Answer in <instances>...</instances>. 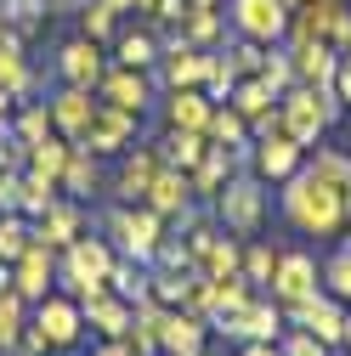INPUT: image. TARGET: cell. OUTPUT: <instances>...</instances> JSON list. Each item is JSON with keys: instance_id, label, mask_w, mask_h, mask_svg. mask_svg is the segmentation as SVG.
Returning a JSON list of instances; mask_svg holds the SVG:
<instances>
[{"instance_id": "6da1fadb", "label": "cell", "mask_w": 351, "mask_h": 356, "mask_svg": "<svg viewBox=\"0 0 351 356\" xmlns=\"http://www.w3.org/2000/svg\"><path fill=\"white\" fill-rule=\"evenodd\" d=\"M283 215H289V227L306 232V238H334L345 220H351L345 198L329 181H318L312 170H295L289 181H283Z\"/></svg>"}, {"instance_id": "7a4b0ae2", "label": "cell", "mask_w": 351, "mask_h": 356, "mask_svg": "<svg viewBox=\"0 0 351 356\" xmlns=\"http://www.w3.org/2000/svg\"><path fill=\"white\" fill-rule=\"evenodd\" d=\"M334 91H318V85H289V91L278 97V119H283V136H295L300 147H312L329 119H334Z\"/></svg>"}, {"instance_id": "3957f363", "label": "cell", "mask_w": 351, "mask_h": 356, "mask_svg": "<svg viewBox=\"0 0 351 356\" xmlns=\"http://www.w3.org/2000/svg\"><path fill=\"white\" fill-rule=\"evenodd\" d=\"M289 40H323V46L345 51L351 46V12L345 0H306L289 12Z\"/></svg>"}, {"instance_id": "277c9868", "label": "cell", "mask_w": 351, "mask_h": 356, "mask_svg": "<svg viewBox=\"0 0 351 356\" xmlns=\"http://www.w3.org/2000/svg\"><path fill=\"white\" fill-rule=\"evenodd\" d=\"M318 283H323V272H318V260L312 254H278V272H272V300L283 305V311H295V305H306L318 294Z\"/></svg>"}, {"instance_id": "5b68a950", "label": "cell", "mask_w": 351, "mask_h": 356, "mask_svg": "<svg viewBox=\"0 0 351 356\" xmlns=\"http://www.w3.org/2000/svg\"><path fill=\"white\" fill-rule=\"evenodd\" d=\"M260 209H267V193H260V181H227L221 193H215V215L227 220V232H238V238H249L255 227H260Z\"/></svg>"}, {"instance_id": "8992f818", "label": "cell", "mask_w": 351, "mask_h": 356, "mask_svg": "<svg viewBox=\"0 0 351 356\" xmlns=\"http://www.w3.org/2000/svg\"><path fill=\"white\" fill-rule=\"evenodd\" d=\"M283 317L295 323V328H306V334H318L329 350H340L345 345V305L334 300V294H312V300H306V305H295V311H283Z\"/></svg>"}, {"instance_id": "52a82bcc", "label": "cell", "mask_w": 351, "mask_h": 356, "mask_svg": "<svg viewBox=\"0 0 351 356\" xmlns=\"http://www.w3.org/2000/svg\"><path fill=\"white\" fill-rule=\"evenodd\" d=\"M159 220L164 215H153V209H114V220H108V227H114V238L125 243V254L130 260H142V266H153V254H159Z\"/></svg>"}, {"instance_id": "ba28073f", "label": "cell", "mask_w": 351, "mask_h": 356, "mask_svg": "<svg viewBox=\"0 0 351 356\" xmlns=\"http://www.w3.org/2000/svg\"><path fill=\"white\" fill-rule=\"evenodd\" d=\"M233 23H238L244 40L272 46V40L289 34V6H283V0H233Z\"/></svg>"}, {"instance_id": "9c48e42d", "label": "cell", "mask_w": 351, "mask_h": 356, "mask_svg": "<svg viewBox=\"0 0 351 356\" xmlns=\"http://www.w3.org/2000/svg\"><path fill=\"white\" fill-rule=\"evenodd\" d=\"M34 328L46 334V345H52V356L57 350H74L79 345V334H85V311H79V300H40V317H34Z\"/></svg>"}, {"instance_id": "30bf717a", "label": "cell", "mask_w": 351, "mask_h": 356, "mask_svg": "<svg viewBox=\"0 0 351 356\" xmlns=\"http://www.w3.org/2000/svg\"><path fill=\"white\" fill-rule=\"evenodd\" d=\"M57 283V266H52V249L46 243H29L17 260H12V289L23 294V300H46V289Z\"/></svg>"}, {"instance_id": "8fae6325", "label": "cell", "mask_w": 351, "mask_h": 356, "mask_svg": "<svg viewBox=\"0 0 351 356\" xmlns=\"http://www.w3.org/2000/svg\"><path fill=\"white\" fill-rule=\"evenodd\" d=\"M130 136H136V113H125V108H97L91 113V130L79 136V147H91V153H119Z\"/></svg>"}, {"instance_id": "7c38bea8", "label": "cell", "mask_w": 351, "mask_h": 356, "mask_svg": "<svg viewBox=\"0 0 351 356\" xmlns=\"http://www.w3.org/2000/svg\"><path fill=\"white\" fill-rule=\"evenodd\" d=\"M289 63H295V79H300V85H318V91H334V68H340L334 46H323V40H295Z\"/></svg>"}, {"instance_id": "4fadbf2b", "label": "cell", "mask_w": 351, "mask_h": 356, "mask_svg": "<svg viewBox=\"0 0 351 356\" xmlns=\"http://www.w3.org/2000/svg\"><path fill=\"white\" fill-rule=\"evenodd\" d=\"M255 170L267 175V181H289V175L300 170V142H295V136H283V124H278V130H267V136L255 142Z\"/></svg>"}, {"instance_id": "5bb4252c", "label": "cell", "mask_w": 351, "mask_h": 356, "mask_svg": "<svg viewBox=\"0 0 351 356\" xmlns=\"http://www.w3.org/2000/svg\"><path fill=\"white\" fill-rule=\"evenodd\" d=\"M142 204L153 209V215H187L193 209V181H187V170H159L153 175V187L142 193Z\"/></svg>"}, {"instance_id": "9a60e30c", "label": "cell", "mask_w": 351, "mask_h": 356, "mask_svg": "<svg viewBox=\"0 0 351 356\" xmlns=\"http://www.w3.org/2000/svg\"><path fill=\"white\" fill-rule=\"evenodd\" d=\"M164 317H170V305L159 300H142L136 311H130V350L136 356H164Z\"/></svg>"}, {"instance_id": "2e32d148", "label": "cell", "mask_w": 351, "mask_h": 356, "mask_svg": "<svg viewBox=\"0 0 351 356\" xmlns=\"http://www.w3.org/2000/svg\"><path fill=\"white\" fill-rule=\"evenodd\" d=\"M85 311V328H97L102 339H125L130 334V311H136V305H130V300H119V294H97V300H85L79 305Z\"/></svg>"}, {"instance_id": "e0dca14e", "label": "cell", "mask_w": 351, "mask_h": 356, "mask_svg": "<svg viewBox=\"0 0 351 356\" xmlns=\"http://www.w3.org/2000/svg\"><path fill=\"white\" fill-rule=\"evenodd\" d=\"M102 97H108V108H125V113L142 119V108H148V79H142V68H114V74L102 79Z\"/></svg>"}, {"instance_id": "ac0fdd59", "label": "cell", "mask_w": 351, "mask_h": 356, "mask_svg": "<svg viewBox=\"0 0 351 356\" xmlns=\"http://www.w3.org/2000/svg\"><path fill=\"white\" fill-rule=\"evenodd\" d=\"M210 97L198 91V85H187V91H170V102H164V119H170V130H204L210 124Z\"/></svg>"}, {"instance_id": "d6986e66", "label": "cell", "mask_w": 351, "mask_h": 356, "mask_svg": "<svg viewBox=\"0 0 351 356\" xmlns=\"http://www.w3.org/2000/svg\"><path fill=\"white\" fill-rule=\"evenodd\" d=\"M63 79L79 85V91L102 85V51H97V40H74V46L63 51Z\"/></svg>"}, {"instance_id": "ffe728a7", "label": "cell", "mask_w": 351, "mask_h": 356, "mask_svg": "<svg viewBox=\"0 0 351 356\" xmlns=\"http://www.w3.org/2000/svg\"><path fill=\"white\" fill-rule=\"evenodd\" d=\"M204 334H210L204 317H193V311H182V305H170V317H164V356H176V350H204Z\"/></svg>"}, {"instance_id": "44dd1931", "label": "cell", "mask_w": 351, "mask_h": 356, "mask_svg": "<svg viewBox=\"0 0 351 356\" xmlns=\"http://www.w3.org/2000/svg\"><path fill=\"white\" fill-rule=\"evenodd\" d=\"M91 113H97V102L85 97L79 85H68V91L52 102V119H57V130H63V136H74V142L85 136V130H91Z\"/></svg>"}, {"instance_id": "7402d4cb", "label": "cell", "mask_w": 351, "mask_h": 356, "mask_svg": "<svg viewBox=\"0 0 351 356\" xmlns=\"http://www.w3.org/2000/svg\"><path fill=\"white\" fill-rule=\"evenodd\" d=\"M164 85L170 91H187V85H204V57H198V46H176L164 51Z\"/></svg>"}, {"instance_id": "603a6c76", "label": "cell", "mask_w": 351, "mask_h": 356, "mask_svg": "<svg viewBox=\"0 0 351 356\" xmlns=\"http://www.w3.org/2000/svg\"><path fill=\"white\" fill-rule=\"evenodd\" d=\"M164 170V159L153 153V147H142V153H130L125 159V170H119V198H142L148 187H153V175Z\"/></svg>"}, {"instance_id": "cb8c5ba5", "label": "cell", "mask_w": 351, "mask_h": 356, "mask_svg": "<svg viewBox=\"0 0 351 356\" xmlns=\"http://www.w3.org/2000/svg\"><path fill=\"white\" fill-rule=\"evenodd\" d=\"M46 249H68L74 238H79V209L74 204H52L46 215H40V232H34Z\"/></svg>"}, {"instance_id": "d4e9b609", "label": "cell", "mask_w": 351, "mask_h": 356, "mask_svg": "<svg viewBox=\"0 0 351 356\" xmlns=\"http://www.w3.org/2000/svg\"><path fill=\"white\" fill-rule=\"evenodd\" d=\"M204 153H210L204 130H170V136H164V147H159V159H164L170 170H193Z\"/></svg>"}, {"instance_id": "484cf974", "label": "cell", "mask_w": 351, "mask_h": 356, "mask_svg": "<svg viewBox=\"0 0 351 356\" xmlns=\"http://www.w3.org/2000/svg\"><path fill=\"white\" fill-rule=\"evenodd\" d=\"M255 294V283L244 272H227V277H210V317H221V311H238L244 300ZM204 317V323H210Z\"/></svg>"}, {"instance_id": "4316f807", "label": "cell", "mask_w": 351, "mask_h": 356, "mask_svg": "<svg viewBox=\"0 0 351 356\" xmlns=\"http://www.w3.org/2000/svg\"><path fill=\"white\" fill-rule=\"evenodd\" d=\"M272 102H278V97H272V85H267V79H244V85H233V108H238L249 124H255V119H267Z\"/></svg>"}, {"instance_id": "83f0119b", "label": "cell", "mask_w": 351, "mask_h": 356, "mask_svg": "<svg viewBox=\"0 0 351 356\" xmlns=\"http://www.w3.org/2000/svg\"><path fill=\"white\" fill-rule=\"evenodd\" d=\"M29 85V68H23V51H17V34H6V23H0V91H23Z\"/></svg>"}, {"instance_id": "f1b7e54d", "label": "cell", "mask_w": 351, "mask_h": 356, "mask_svg": "<svg viewBox=\"0 0 351 356\" xmlns=\"http://www.w3.org/2000/svg\"><path fill=\"white\" fill-rule=\"evenodd\" d=\"M23 294L17 289H6V294H0V356H6V350H17V339H23Z\"/></svg>"}, {"instance_id": "f546056e", "label": "cell", "mask_w": 351, "mask_h": 356, "mask_svg": "<svg viewBox=\"0 0 351 356\" xmlns=\"http://www.w3.org/2000/svg\"><path fill=\"white\" fill-rule=\"evenodd\" d=\"M68 153H74V147H63V142L46 136V142H34V147H29V170H34V175H46V181H63Z\"/></svg>"}, {"instance_id": "4dcf8cb0", "label": "cell", "mask_w": 351, "mask_h": 356, "mask_svg": "<svg viewBox=\"0 0 351 356\" xmlns=\"http://www.w3.org/2000/svg\"><path fill=\"white\" fill-rule=\"evenodd\" d=\"M57 204V181H46V175H23V187H17V209H29V215H46Z\"/></svg>"}, {"instance_id": "1f68e13d", "label": "cell", "mask_w": 351, "mask_h": 356, "mask_svg": "<svg viewBox=\"0 0 351 356\" xmlns=\"http://www.w3.org/2000/svg\"><path fill=\"white\" fill-rule=\"evenodd\" d=\"M306 170H312L318 181H329L340 198H351V159H340V153H318V159L306 164Z\"/></svg>"}, {"instance_id": "d6a6232c", "label": "cell", "mask_w": 351, "mask_h": 356, "mask_svg": "<svg viewBox=\"0 0 351 356\" xmlns=\"http://www.w3.org/2000/svg\"><path fill=\"white\" fill-rule=\"evenodd\" d=\"M323 294H334L340 305L351 300V243H345L340 254H329V260H323Z\"/></svg>"}, {"instance_id": "836d02e7", "label": "cell", "mask_w": 351, "mask_h": 356, "mask_svg": "<svg viewBox=\"0 0 351 356\" xmlns=\"http://www.w3.org/2000/svg\"><path fill=\"white\" fill-rule=\"evenodd\" d=\"M29 243H34V232L23 227V220H17V215H0V266H12Z\"/></svg>"}, {"instance_id": "e575fe53", "label": "cell", "mask_w": 351, "mask_h": 356, "mask_svg": "<svg viewBox=\"0 0 351 356\" xmlns=\"http://www.w3.org/2000/svg\"><path fill=\"white\" fill-rule=\"evenodd\" d=\"M63 187H68V193H91V187H97V164L85 159V147L68 153V164H63Z\"/></svg>"}, {"instance_id": "d590c367", "label": "cell", "mask_w": 351, "mask_h": 356, "mask_svg": "<svg viewBox=\"0 0 351 356\" xmlns=\"http://www.w3.org/2000/svg\"><path fill=\"white\" fill-rule=\"evenodd\" d=\"M238 272H244L249 283H272V272H278V254H272L267 243H249V249H244V266H238Z\"/></svg>"}, {"instance_id": "8d00e7d4", "label": "cell", "mask_w": 351, "mask_h": 356, "mask_svg": "<svg viewBox=\"0 0 351 356\" xmlns=\"http://www.w3.org/2000/svg\"><path fill=\"white\" fill-rule=\"evenodd\" d=\"M79 29H85V40H97V46H102V40L114 34V6H108V0H91V6L79 12Z\"/></svg>"}, {"instance_id": "74e56055", "label": "cell", "mask_w": 351, "mask_h": 356, "mask_svg": "<svg viewBox=\"0 0 351 356\" xmlns=\"http://www.w3.org/2000/svg\"><path fill=\"white\" fill-rule=\"evenodd\" d=\"M221 34V17L215 12H187L182 17V46H204V40H215Z\"/></svg>"}, {"instance_id": "f35d334b", "label": "cell", "mask_w": 351, "mask_h": 356, "mask_svg": "<svg viewBox=\"0 0 351 356\" xmlns=\"http://www.w3.org/2000/svg\"><path fill=\"white\" fill-rule=\"evenodd\" d=\"M153 57H159V46H153L148 34H125L119 40V68H148Z\"/></svg>"}, {"instance_id": "ab89813d", "label": "cell", "mask_w": 351, "mask_h": 356, "mask_svg": "<svg viewBox=\"0 0 351 356\" xmlns=\"http://www.w3.org/2000/svg\"><path fill=\"white\" fill-rule=\"evenodd\" d=\"M278 350H283V356H329V345H323L318 334H306V328H283Z\"/></svg>"}, {"instance_id": "60d3db41", "label": "cell", "mask_w": 351, "mask_h": 356, "mask_svg": "<svg viewBox=\"0 0 351 356\" xmlns=\"http://www.w3.org/2000/svg\"><path fill=\"white\" fill-rule=\"evenodd\" d=\"M204 85H210V97H233V85H238L233 63L227 57H204Z\"/></svg>"}, {"instance_id": "b9f144b4", "label": "cell", "mask_w": 351, "mask_h": 356, "mask_svg": "<svg viewBox=\"0 0 351 356\" xmlns=\"http://www.w3.org/2000/svg\"><path fill=\"white\" fill-rule=\"evenodd\" d=\"M153 266H159V272H193V249L187 243H159Z\"/></svg>"}, {"instance_id": "7bdbcfd3", "label": "cell", "mask_w": 351, "mask_h": 356, "mask_svg": "<svg viewBox=\"0 0 351 356\" xmlns=\"http://www.w3.org/2000/svg\"><path fill=\"white\" fill-rule=\"evenodd\" d=\"M17 136L34 147V142H46V108H29L23 119H17Z\"/></svg>"}, {"instance_id": "ee69618b", "label": "cell", "mask_w": 351, "mask_h": 356, "mask_svg": "<svg viewBox=\"0 0 351 356\" xmlns=\"http://www.w3.org/2000/svg\"><path fill=\"white\" fill-rule=\"evenodd\" d=\"M40 0H0V23H34Z\"/></svg>"}, {"instance_id": "f6af8a7d", "label": "cell", "mask_w": 351, "mask_h": 356, "mask_svg": "<svg viewBox=\"0 0 351 356\" xmlns=\"http://www.w3.org/2000/svg\"><path fill=\"white\" fill-rule=\"evenodd\" d=\"M17 187H23V175L17 170H0V209H6V215L17 209Z\"/></svg>"}, {"instance_id": "bcb514c9", "label": "cell", "mask_w": 351, "mask_h": 356, "mask_svg": "<svg viewBox=\"0 0 351 356\" xmlns=\"http://www.w3.org/2000/svg\"><path fill=\"white\" fill-rule=\"evenodd\" d=\"M238 356H283V350H278V345H267V339H244V350H238Z\"/></svg>"}, {"instance_id": "7dc6e473", "label": "cell", "mask_w": 351, "mask_h": 356, "mask_svg": "<svg viewBox=\"0 0 351 356\" xmlns=\"http://www.w3.org/2000/svg\"><path fill=\"white\" fill-rule=\"evenodd\" d=\"M97 356H136V350H130V339H102Z\"/></svg>"}, {"instance_id": "c3c4849f", "label": "cell", "mask_w": 351, "mask_h": 356, "mask_svg": "<svg viewBox=\"0 0 351 356\" xmlns=\"http://www.w3.org/2000/svg\"><path fill=\"white\" fill-rule=\"evenodd\" d=\"M114 12H130V6H142V12H153V0H108Z\"/></svg>"}, {"instance_id": "681fc988", "label": "cell", "mask_w": 351, "mask_h": 356, "mask_svg": "<svg viewBox=\"0 0 351 356\" xmlns=\"http://www.w3.org/2000/svg\"><path fill=\"white\" fill-rule=\"evenodd\" d=\"M215 6V0H187V12H210Z\"/></svg>"}, {"instance_id": "f907efd6", "label": "cell", "mask_w": 351, "mask_h": 356, "mask_svg": "<svg viewBox=\"0 0 351 356\" xmlns=\"http://www.w3.org/2000/svg\"><path fill=\"white\" fill-rule=\"evenodd\" d=\"M345 350H351V317H345Z\"/></svg>"}, {"instance_id": "816d5d0a", "label": "cell", "mask_w": 351, "mask_h": 356, "mask_svg": "<svg viewBox=\"0 0 351 356\" xmlns=\"http://www.w3.org/2000/svg\"><path fill=\"white\" fill-rule=\"evenodd\" d=\"M283 6H289V12H295V6H306V0H283Z\"/></svg>"}, {"instance_id": "f5cc1de1", "label": "cell", "mask_w": 351, "mask_h": 356, "mask_svg": "<svg viewBox=\"0 0 351 356\" xmlns=\"http://www.w3.org/2000/svg\"><path fill=\"white\" fill-rule=\"evenodd\" d=\"M0 113H6V91H0Z\"/></svg>"}, {"instance_id": "db71d44e", "label": "cell", "mask_w": 351, "mask_h": 356, "mask_svg": "<svg viewBox=\"0 0 351 356\" xmlns=\"http://www.w3.org/2000/svg\"><path fill=\"white\" fill-rule=\"evenodd\" d=\"M329 356H340V350H329ZM345 356H351V350H345Z\"/></svg>"}]
</instances>
